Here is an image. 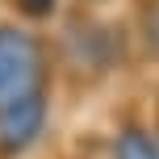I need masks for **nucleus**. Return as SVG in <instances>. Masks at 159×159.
Segmentation results:
<instances>
[{
	"label": "nucleus",
	"instance_id": "f257e3e1",
	"mask_svg": "<svg viewBox=\"0 0 159 159\" xmlns=\"http://www.w3.org/2000/svg\"><path fill=\"white\" fill-rule=\"evenodd\" d=\"M50 75H55V50L46 34L4 17L0 21V109L25 96L50 92Z\"/></svg>",
	"mask_w": 159,
	"mask_h": 159
},
{
	"label": "nucleus",
	"instance_id": "f03ea898",
	"mask_svg": "<svg viewBox=\"0 0 159 159\" xmlns=\"http://www.w3.org/2000/svg\"><path fill=\"white\" fill-rule=\"evenodd\" d=\"M63 38L59 46H50L67 67L84 75H105L121 55V38L109 21H101V13H80V8H67L63 17Z\"/></svg>",
	"mask_w": 159,
	"mask_h": 159
},
{
	"label": "nucleus",
	"instance_id": "7ed1b4c3",
	"mask_svg": "<svg viewBox=\"0 0 159 159\" xmlns=\"http://www.w3.org/2000/svg\"><path fill=\"white\" fill-rule=\"evenodd\" d=\"M46 126H50V92L25 96L0 109V159H21L25 151H34Z\"/></svg>",
	"mask_w": 159,
	"mask_h": 159
},
{
	"label": "nucleus",
	"instance_id": "20e7f679",
	"mask_svg": "<svg viewBox=\"0 0 159 159\" xmlns=\"http://www.w3.org/2000/svg\"><path fill=\"white\" fill-rule=\"evenodd\" d=\"M113 159H159V143L151 130L126 121L117 130V138H113Z\"/></svg>",
	"mask_w": 159,
	"mask_h": 159
},
{
	"label": "nucleus",
	"instance_id": "39448f33",
	"mask_svg": "<svg viewBox=\"0 0 159 159\" xmlns=\"http://www.w3.org/2000/svg\"><path fill=\"white\" fill-rule=\"evenodd\" d=\"M4 8H8V17H13V21L42 30V25H50V21H59V17H63L67 0H4Z\"/></svg>",
	"mask_w": 159,
	"mask_h": 159
},
{
	"label": "nucleus",
	"instance_id": "423d86ee",
	"mask_svg": "<svg viewBox=\"0 0 159 159\" xmlns=\"http://www.w3.org/2000/svg\"><path fill=\"white\" fill-rule=\"evenodd\" d=\"M105 4H113V0H71V8H80V13H101Z\"/></svg>",
	"mask_w": 159,
	"mask_h": 159
},
{
	"label": "nucleus",
	"instance_id": "0eeeda50",
	"mask_svg": "<svg viewBox=\"0 0 159 159\" xmlns=\"http://www.w3.org/2000/svg\"><path fill=\"white\" fill-rule=\"evenodd\" d=\"M155 143H159V134H155Z\"/></svg>",
	"mask_w": 159,
	"mask_h": 159
}]
</instances>
